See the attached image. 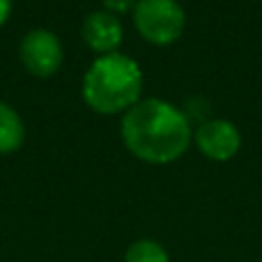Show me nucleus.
<instances>
[{
  "instance_id": "nucleus-4",
  "label": "nucleus",
  "mask_w": 262,
  "mask_h": 262,
  "mask_svg": "<svg viewBox=\"0 0 262 262\" xmlns=\"http://www.w3.org/2000/svg\"><path fill=\"white\" fill-rule=\"evenodd\" d=\"M18 58L32 76H53L64 58L62 41L46 28H32L23 35L21 44H18Z\"/></svg>"
},
{
  "instance_id": "nucleus-8",
  "label": "nucleus",
  "mask_w": 262,
  "mask_h": 262,
  "mask_svg": "<svg viewBox=\"0 0 262 262\" xmlns=\"http://www.w3.org/2000/svg\"><path fill=\"white\" fill-rule=\"evenodd\" d=\"M124 262H170L168 251L154 239H138L127 249Z\"/></svg>"
},
{
  "instance_id": "nucleus-2",
  "label": "nucleus",
  "mask_w": 262,
  "mask_h": 262,
  "mask_svg": "<svg viewBox=\"0 0 262 262\" xmlns=\"http://www.w3.org/2000/svg\"><path fill=\"white\" fill-rule=\"evenodd\" d=\"M143 69L124 53L99 55L83 76V99L95 113H127L140 101Z\"/></svg>"
},
{
  "instance_id": "nucleus-5",
  "label": "nucleus",
  "mask_w": 262,
  "mask_h": 262,
  "mask_svg": "<svg viewBox=\"0 0 262 262\" xmlns=\"http://www.w3.org/2000/svg\"><path fill=\"white\" fill-rule=\"evenodd\" d=\"M195 145L212 161H230L242 147V134L230 120L214 118L195 129Z\"/></svg>"
},
{
  "instance_id": "nucleus-9",
  "label": "nucleus",
  "mask_w": 262,
  "mask_h": 262,
  "mask_svg": "<svg viewBox=\"0 0 262 262\" xmlns=\"http://www.w3.org/2000/svg\"><path fill=\"white\" fill-rule=\"evenodd\" d=\"M104 3V9L106 12H111V14H127V12H134V7H136V3L138 0H101Z\"/></svg>"
},
{
  "instance_id": "nucleus-6",
  "label": "nucleus",
  "mask_w": 262,
  "mask_h": 262,
  "mask_svg": "<svg viewBox=\"0 0 262 262\" xmlns=\"http://www.w3.org/2000/svg\"><path fill=\"white\" fill-rule=\"evenodd\" d=\"M81 35L83 41L99 55L115 53L118 46L122 44V23L115 14L106 12V9H97L83 18Z\"/></svg>"
},
{
  "instance_id": "nucleus-3",
  "label": "nucleus",
  "mask_w": 262,
  "mask_h": 262,
  "mask_svg": "<svg viewBox=\"0 0 262 262\" xmlns=\"http://www.w3.org/2000/svg\"><path fill=\"white\" fill-rule=\"evenodd\" d=\"M134 26L149 44L166 46L182 37L186 14L177 0H138L134 7Z\"/></svg>"
},
{
  "instance_id": "nucleus-10",
  "label": "nucleus",
  "mask_w": 262,
  "mask_h": 262,
  "mask_svg": "<svg viewBox=\"0 0 262 262\" xmlns=\"http://www.w3.org/2000/svg\"><path fill=\"white\" fill-rule=\"evenodd\" d=\"M9 14H12V0H0V26L9 18Z\"/></svg>"
},
{
  "instance_id": "nucleus-1",
  "label": "nucleus",
  "mask_w": 262,
  "mask_h": 262,
  "mask_svg": "<svg viewBox=\"0 0 262 262\" xmlns=\"http://www.w3.org/2000/svg\"><path fill=\"white\" fill-rule=\"evenodd\" d=\"M122 140L140 161L170 163L186 152L191 143L189 118L166 99H140L124 113Z\"/></svg>"
},
{
  "instance_id": "nucleus-7",
  "label": "nucleus",
  "mask_w": 262,
  "mask_h": 262,
  "mask_svg": "<svg viewBox=\"0 0 262 262\" xmlns=\"http://www.w3.org/2000/svg\"><path fill=\"white\" fill-rule=\"evenodd\" d=\"M26 127L23 120L9 104L0 101V154H12L23 145Z\"/></svg>"
}]
</instances>
